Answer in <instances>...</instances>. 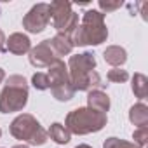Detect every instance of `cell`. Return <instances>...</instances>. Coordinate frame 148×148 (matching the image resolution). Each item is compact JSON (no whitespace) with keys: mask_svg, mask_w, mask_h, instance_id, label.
<instances>
[{"mask_svg":"<svg viewBox=\"0 0 148 148\" xmlns=\"http://www.w3.org/2000/svg\"><path fill=\"white\" fill-rule=\"evenodd\" d=\"M28 103V82L23 75H11L0 91V112H21Z\"/></svg>","mask_w":148,"mask_h":148,"instance_id":"obj_4","label":"cell"},{"mask_svg":"<svg viewBox=\"0 0 148 148\" xmlns=\"http://www.w3.org/2000/svg\"><path fill=\"white\" fill-rule=\"evenodd\" d=\"M4 80H5V71H4V68H0V84Z\"/></svg>","mask_w":148,"mask_h":148,"instance_id":"obj_23","label":"cell"},{"mask_svg":"<svg viewBox=\"0 0 148 148\" xmlns=\"http://www.w3.org/2000/svg\"><path fill=\"white\" fill-rule=\"evenodd\" d=\"M49 45L54 51L56 56H66L73 51V42H71V35L70 33H56L52 38H49Z\"/></svg>","mask_w":148,"mask_h":148,"instance_id":"obj_11","label":"cell"},{"mask_svg":"<svg viewBox=\"0 0 148 148\" xmlns=\"http://www.w3.org/2000/svg\"><path fill=\"white\" fill-rule=\"evenodd\" d=\"M2 52H5V35H4L2 30H0V54Z\"/></svg>","mask_w":148,"mask_h":148,"instance_id":"obj_22","label":"cell"},{"mask_svg":"<svg viewBox=\"0 0 148 148\" xmlns=\"http://www.w3.org/2000/svg\"><path fill=\"white\" fill-rule=\"evenodd\" d=\"M108 28L105 23V14L99 11H86L82 16V23L71 32V42L75 45H99L106 42Z\"/></svg>","mask_w":148,"mask_h":148,"instance_id":"obj_2","label":"cell"},{"mask_svg":"<svg viewBox=\"0 0 148 148\" xmlns=\"http://www.w3.org/2000/svg\"><path fill=\"white\" fill-rule=\"evenodd\" d=\"M106 79H108L110 82H113V84H124V82H127V79H129V73H127L125 70H122V68H112V70H108V73H106Z\"/></svg>","mask_w":148,"mask_h":148,"instance_id":"obj_17","label":"cell"},{"mask_svg":"<svg viewBox=\"0 0 148 148\" xmlns=\"http://www.w3.org/2000/svg\"><path fill=\"white\" fill-rule=\"evenodd\" d=\"M87 106L92 108V110H98L101 113H106L110 110V96L99 89H94V91H89L87 94Z\"/></svg>","mask_w":148,"mask_h":148,"instance_id":"obj_12","label":"cell"},{"mask_svg":"<svg viewBox=\"0 0 148 148\" xmlns=\"http://www.w3.org/2000/svg\"><path fill=\"white\" fill-rule=\"evenodd\" d=\"M68 75L73 91H94L96 87H101V77L94 70L96 68V58L92 52H80L75 56H70L68 59Z\"/></svg>","mask_w":148,"mask_h":148,"instance_id":"obj_1","label":"cell"},{"mask_svg":"<svg viewBox=\"0 0 148 148\" xmlns=\"http://www.w3.org/2000/svg\"><path fill=\"white\" fill-rule=\"evenodd\" d=\"M32 51V40L28 38V35L25 33H12L9 35V38H5V52H12V54H26Z\"/></svg>","mask_w":148,"mask_h":148,"instance_id":"obj_10","label":"cell"},{"mask_svg":"<svg viewBox=\"0 0 148 148\" xmlns=\"http://www.w3.org/2000/svg\"><path fill=\"white\" fill-rule=\"evenodd\" d=\"M47 136H49L52 141H56L58 145H66V143H70V139H71V134L68 132V129H66L63 124H59V122L51 124V127H49V131H47Z\"/></svg>","mask_w":148,"mask_h":148,"instance_id":"obj_15","label":"cell"},{"mask_svg":"<svg viewBox=\"0 0 148 148\" xmlns=\"http://www.w3.org/2000/svg\"><path fill=\"white\" fill-rule=\"evenodd\" d=\"M131 89H132V92H134L136 98L145 99V98L148 96V79L143 75V73H134Z\"/></svg>","mask_w":148,"mask_h":148,"instance_id":"obj_16","label":"cell"},{"mask_svg":"<svg viewBox=\"0 0 148 148\" xmlns=\"http://www.w3.org/2000/svg\"><path fill=\"white\" fill-rule=\"evenodd\" d=\"M129 120L136 127H146L148 125V106L145 103H136L129 110Z\"/></svg>","mask_w":148,"mask_h":148,"instance_id":"obj_14","label":"cell"},{"mask_svg":"<svg viewBox=\"0 0 148 148\" xmlns=\"http://www.w3.org/2000/svg\"><path fill=\"white\" fill-rule=\"evenodd\" d=\"M32 86H33L37 91H47V89H49V77H47V73H42V71L33 73V77H32Z\"/></svg>","mask_w":148,"mask_h":148,"instance_id":"obj_19","label":"cell"},{"mask_svg":"<svg viewBox=\"0 0 148 148\" xmlns=\"http://www.w3.org/2000/svg\"><path fill=\"white\" fill-rule=\"evenodd\" d=\"M47 77H49V89L56 87V86H63V84H71L70 82V75H68V66L59 58L49 66Z\"/></svg>","mask_w":148,"mask_h":148,"instance_id":"obj_9","label":"cell"},{"mask_svg":"<svg viewBox=\"0 0 148 148\" xmlns=\"http://www.w3.org/2000/svg\"><path fill=\"white\" fill-rule=\"evenodd\" d=\"M103 58L113 68H120L127 61V51L124 47H120V45H108L105 49V52H103Z\"/></svg>","mask_w":148,"mask_h":148,"instance_id":"obj_13","label":"cell"},{"mask_svg":"<svg viewBox=\"0 0 148 148\" xmlns=\"http://www.w3.org/2000/svg\"><path fill=\"white\" fill-rule=\"evenodd\" d=\"M108 119L106 113H101L98 110H92L89 106H82L77 110H71L66 119H64V127L68 129L70 134H91V132H99L106 125Z\"/></svg>","mask_w":148,"mask_h":148,"instance_id":"obj_3","label":"cell"},{"mask_svg":"<svg viewBox=\"0 0 148 148\" xmlns=\"http://www.w3.org/2000/svg\"><path fill=\"white\" fill-rule=\"evenodd\" d=\"M103 148H139L136 146L134 143L131 141H125V139H120V138H106L105 143H103Z\"/></svg>","mask_w":148,"mask_h":148,"instance_id":"obj_18","label":"cell"},{"mask_svg":"<svg viewBox=\"0 0 148 148\" xmlns=\"http://www.w3.org/2000/svg\"><path fill=\"white\" fill-rule=\"evenodd\" d=\"M98 5H99V9H101L103 12H112V11L119 9V7L122 5V2H108V0H99Z\"/></svg>","mask_w":148,"mask_h":148,"instance_id":"obj_21","label":"cell"},{"mask_svg":"<svg viewBox=\"0 0 148 148\" xmlns=\"http://www.w3.org/2000/svg\"><path fill=\"white\" fill-rule=\"evenodd\" d=\"M75 148H92V146H89V145H79V146H75Z\"/></svg>","mask_w":148,"mask_h":148,"instance_id":"obj_25","label":"cell"},{"mask_svg":"<svg viewBox=\"0 0 148 148\" xmlns=\"http://www.w3.org/2000/svg\"><path fill=\"white\" fill-rule=\"evenodd\" d=\"M132 139H134L136 146H139V148L146 146V143H148V127H138L132 132Z\"/></svg>","mask_w":148,"mask_h":148,"instance_id":"obj_20","label":"cell"},{"mask_svg":"<svg viewBox=\"0 0 148 148\" xmlns=\"http://www.w3.org/2000/svg\"><path fill=\"white\" fill-rule=\"evenodd\" d=\"M11 134L19 139V141H26L28 145H33V146H42L45 145L47 141V131L40 125V122L30 115V113H21L18 115L12 122H11V127H9Z\"/></svg>","mask_w":148,"mask_h":148,"instance_id":"obj_5","label":"cell"},{"mask_svg":"<svg viewBox=\"0 0 148 148\" xmlns=\"http://www.w3.org/2000/svg\"><path fill=\"white\" fill-rule=\"evenodd\" d=\"M12 148H30L28 145H16V146H12Z\"/></svg>","mask_w":148,"mask_h":148,"instance_id":"obj_24","label":"cell"},{"mask_svg":"<svg viewBox=\"0 0 148 148\" xmlns=\"http://www.w3.org/2000/svg\"><path fill=\"white\" fill-rule=\"evenodd\" d=\"M28 58H30V63H32L35 68H49V66L58 59V56L54 54V51H52L51 45H49V40H44V42H40L38 45L32 47Z\"/></svg>","mask_w":148,"mask_h":148,"instance_id":"obj_8","label":"cell"},{"mask_svg":"<svg viewBox=\"0 0 148 148\" xmlns=\"http://www.w3.org/2000/svg\"><path fill=\"white\" fill-rule=\"evenodd\" d=\"M49 11H51V19H52V26L63 33H70L77 28L79 25V14H75L71 11V4L64 2V0H54L49 4Z\"/></svg>","mask_w":148,"mask_h":148,"instance_id":"obj_6","label":"cell"},{"mask_svg":"<svg viewBox=\"0 0 148 148\" xmlns=\"http://www.w3.org/2000/svg\"><path fill=\"white\" fill-rule=\"evenodd\" d=\"M51 11L49 4H35L23 18V28L28 33H40L49 26Z\"/></svg>","mask_w":148,"mask_h":148,"instance_id":"obj_7","label":"cell"},{"mask_svg":"<svg viewBox=\"0 0 148 148\" xmlns=\"http://www.w3.org/2000/svg\"><path fill=\"white\" fill-rule=\"evenodd\" d=\"M0 136H2V129H0Z\"/></svg>","mask_w":148,"mask_h":148,"instance_id":"obj_26","label":"cell"}]
</instances>
